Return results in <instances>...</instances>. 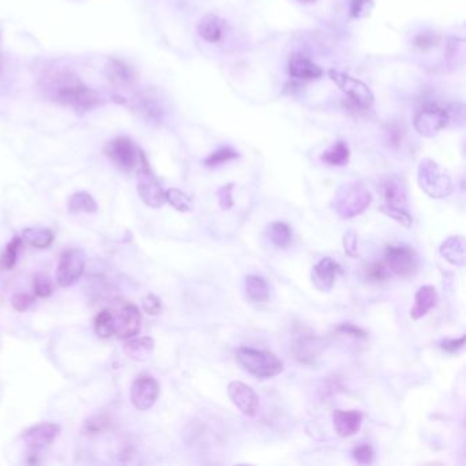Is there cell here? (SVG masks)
I'll list each match as a JSON object with an SVG mask.
<instances>
[{
	"label": "cell",
	"instance_id": "obj_1",
	"mask_svg": "<svg viewBox=\"0 0 466 466\" xmlns=\"http://www.w3.org/2000/svg\"><path fill=\"white\" fill-rule=\"evenodd\" d=\"M47 89L54 102L77 113L91 111L102 103V96L70 71H60L49 77Z\"/></svg>",
	"mask_w": 466,
	"mask_h": 466
},
{
	"label": "cell",
	"instance_id": "obj_2",
	"mask_svg": "<svg viewBox=\"0 0 466 466\" xmlns=\"http://www.w3.org/2000/svg\"><path fill=\"white\" fill-rule=\"evenodd\" d=\"M235 357L246 372L258 379H271L283 372V362L268 350L239 348Z\"/></svg>",
	"mask_w": 466,
	"mask_h": 466
},
{
	"label": "cell",
	"instance_id": "obj_3",
	"mask_svg": "<svg viewBox=\"0 0 466 466\" xmlns=\"http://www.w3.org/2000/svg\"><path fill=\"white\" fill-rule=\"evenodd\" d=\"M372 195L359 184H349L335 193L333 200V208L342 219H353L370 206Z\"/></svg>",
	"mask_w": 466,
	"mask_h": 466
},
{
	"label": "cell",
	"instance_id": "obj_4",
	"mask_svg": "<svg viewBox=\"0 0 466 466\" xmlns=\"http://www.w3.org/2000/svg\"><path fill=\"white\" fill-rule=\"evenodd\" d=\"M419 185L430 197L434 199L447 197L453 192L450 178L435 162L430 159L423 160L419 166Z\"/></svg>",
	"mask_w": 466,
	"mask_h": 466
},
{
	"label": "cell",
	"instance_id": "obj_5",
	"mask_svg": "<svg viewBox=\"0 0 466 466\" xmlns=\"http://www.w3.org/2000/svg\"><path fill=\"white\" fill-rule=\"evenodd\" d=\"M137 190L144 204L151 208H160L166 203L164 190L152 173L144 153H141L140 163L137 166Z\"/></svg>",
	"mask_w": 466,
	"mask_h": 466
},
{
	"label": "cell",
	"instance_id": "obj_6",
	"mask_svg": "<svg viewBox=\"0 0 466 466\" xmlns=\"http://www.w3.org/2000/svg\"><path fill=\"white\" fill-rule=\"evenodd\" d=\"M85 271V254L78 247L63 250L56 268V280L62 287L76 285Z\"/></svg>",
	"mask_w": 466,
	"mask_h": 466
},
{
	"label": "cell",
	"instance_id": "obj_7",
	"mask_svg": "<svg viewBox=\"0 0 466 466\" xmlns=\"http://www.w3.org/2000/svg\"><path fill=\"white\" fill-rule=\"evenodd\" d=\"M290 350L294 358L304 365H313L323 351V344L311 330L305 327H297L291 337Z\"/></svg>",
	"mask_w": 466,
	"mask_h": 466
},
{
	"label": "cell",
	"instance_id": "obj_8",
	"mask_svg": "<svg viewBox=\"0 0 466 466\" xmlns=\"http://www.w3.org/2000/svg\"><path fill=\"white\" fill-rule=\"evenodd\" d=\"M104 153L119 170L129 173L138 166L142 152L129 137H117L106 145Z\"/></svg>",
	"mask_w": 466,
	"mask_h": 466
},
{
	"label": "cell",
	"instance_id": "obj_9",
	"mask_svg": "<svg viewBox=\"0 0 466 466\" xmlns=\"http://www.w3.org/2000/svg\"><path fill=\"white\" fill-rule=\"evenodd\" d=\"M330 77L344 91V93L349 98L350 102L355 107L361 110H368L373 104V95L368 85H365L362 81L335 70L330 71Z\"/></svg>",
	"mask_w": 466,
	"mask_h": 466
},
{
	"label": "cell",
	"instance_id": "obj_10",
	"mask_svg": "<svg viewBox=\"0 0 466 466\" xmlns=\"http://www.w3.org/2000/svg\"><path fill=\"white\" fill-rule=\"evenodd\" d=\"M384 257L390 272H394L398 276L409 278L417 272V257L410 246H387Z\"/></svg>",
	"mask_w": 466,
	"mask_h": 466
},
{
	"label": "cell",
	"instance_id": "obj_11",
	"mask_svg": "<svg viewBox=\"0 0 466 466\" xmlns=\"http://www.w3.org/2000/svg\"><path fill=\"white\" fill-rule=\"evenodd\" d=\"M159 392H160V386L157 380L153 376L141 375L131 384L130 399H131L133 406L137 410L145 412L155 405L159 397Z\"/></svg>",
	"mask_w": 466,
	"mask_h": 466
},
{
	"label": "cell",
	"instance_id": "obj_12",
	"mask_svg": "<svg viewBox=\"0 0 466 466\" xmlns=\"http://www.w3.org/2000/svg\"><path fill=\"white\" fill-rule=\"evenodd\" d=\"M60 434V427L55 423H40L36 425H32L22 434V439L25 445L33 450L40 452L45 447L51 446L55 439Z\"/></svg>",
	"mask_w": 466,
	"mask_h": 466
},
{
	"label": "cell",
	"instance_id": "obj_13",
	"mask_svg": "<svg viewBox=\"0 0 466 466\" xmlns=\"http://www.w3.org/2000/svg\"><path fill=\"white\" fill-rule=\"evenodd\" d=\"M228 394L242 414L247 417H254L257 414L260 399L252 387L242 381H232L229 384Z\"/></svg>",
	"mask_w": 466,
	"mask_h": 466
},
{
	"label": "cell",
	"instance_id": "obj_14",
	"mask_svg": "<svg viewBox=\"0 0 466 466\" xmlns=\"http://www.w3.org/2000/svg\"><path fill=\"white\" fill-rule=\"evenodd\" d=\"M447 111L436 106H430L417 114L414 119V126L420 134L432 137L447 124Z\"/></svg>",
	"mask_w": 466,
	"mask_h": 466
},
{
	"label": "cell",
	"instance_id": "obj_15",
	"mask_svg": "<svg viewBox=\"0 0 466 466\" xmlns=\"http://www.w3.org/2000/svg\"><path fill=\"white\" fill-rule=\"evenodd\" d=\"M338 274H342V267L331 257H324L313 267L312 282L318 290L327 293L334 287Z\"/></svg>",
	"mask_w": 466,
	"mask_h": 466
},
{
	"label": "cell",
	"instance_id": "obj_16",
	"mask_svg": "<svg viewBox=\"0 0 466 466\" xmlns=\"http://www.w3.org/2000/svg\"><path fill=\"white\" fill-rule=\"evenodd\" d=\"M141 329V312L135 305L127 304L115 315V335L122 340L135 337Z\"/></svg>",
	"mask_w": 466,
	"mask_h": 466
},
{
	"label": "cell",
	"instance_id": "obj_17",
	"mask_svg": "<svg viewBox=\"0 0 466 466\" xmlns=\"http://www.w3.org/2000/svg\"><path fill=\"white\" fill-rule=\"evenodd\" d=\"M333 425L338 436L350 438L355 435L362 425V413L358 410H341L333 412Z\"/></svg>",
	"mask_w": 466,
	"mask_h": 466
},
{
	"label": "cell",
	"instance_id": "obj_18",
	"mask_svg": "<svg viewBox=\"0 0 466 466\" xmlns=\"http://www.w3.org/2000/svg\"><path fill=\"white\" fill-rule=\"evenodd\" d=\"M289 74L294 80L312 81L319 80L323 76V70L307 56L296 54L289 60Z\"/></svg>",
	"mask_w": 466,
	"mask_h": 466
},
{
	"label": "cell",
	"instance_id": "obj_19",
	"mask_svg": "<svg viewBox=\"0 0 466 466\" xmlns=\"http://www.w3.org/2000/svg\"><path fill=\"white\" fill-rule=\"evenodd\" d=\"M106 76L114 87L123 89L133 87L137 81V71L134 67L119 59L110 60L106 67Z\"/></svg>",
	"mask_w": 466,
	"mask_h": 466
},
{
	"label": "cell",
	"instance_id": "obj_20",
	"mask_svg": "<svg viewBox=\"0 0 466 466\" xmlns=\"http://www.w3.org/2000/svg\"><path fill=\"white\" fill-rule=\"evenodd\" d=\"M133 110L148 122H159L163 117V109L160 102L151 93L140 92L131 100Z\"/></svg>",
	"mask_w": 466,
	"mask_h": 466
},
{
	"label": "cell",
	"instance_id": "obj_21",
	"mask_svg": "<svg viewBox=\"0 0 466 466\" xmlns=\"http://www.w3.org/2000/svg\"><path fill=\"white\" fill-rule=\"evenodd\" d=\"M197 32L204 41L215 44V43H219L223 38V36L226 33V22L218 15L207 14L199 22Z\"/></svg>",
	"mask_w": 466,
	"mask_h": 466
},
{
	"label": "cell",
	"instance_id": "obj_22",
	"mask_svg": "<svg viewBox=\"0 0 466 466\" xmlns=\"http://www.w3.org/2000/svg\"><path fill=\"white\" fill-rule=\"evenodd\" d=\"M438 304V293L434 286H421L416 293L414 307L410 309V318L419 320L424 318Z\"/></svg>",
	"mask_w": 466,
	"mask_h": 466
},
{
	"label": "cell",
	"instance_id": "obj_23",
	"mask_svg": "<svg viewBox=\"0 0 466 466\" xmlns=\"http://www.w3.org/2000/svg\"><path fill=\"white\" fill-rule=\"evenodd\" d=\"M441 254L453 265H465V239L461 235L447 238L439 249Z\"/></svg>",
	"mask_w": 466,
	"mask_h": 466
},
{
	"label": "cell",
	"instance_id": "obj_24",
	"mask_svg": "<svg viewBox=\"0 0 466 466\" xmlns=\"http://www.w3.org/2000/svg\"><path fill=\"white\" fill-rule=\"evenodd\" d=\"M155 349V341L149 337H140V338H129L126 344L123 345L124 354L134 359V361H142L145 359L152 350Z\"/></svg>",
	"mask_w": 466,
	"mask_h": 466
},
{
	"label": "cell",
	"instance_id": "obj_25",
	"mask_svg": "<svg viewBox=\"0 0 466 466\" xmlns=\"http://www.w3.org/2000/svg\"><path fill=\"white\" fill-rule=\"evenodd\" d=\"M55 235L47 228H27L21 234L23 243H27L37 249H45L52 245Z\"/></svg>",
	"mask_w": 466,
	"mask_h": 466
},
{
	"label": "cell",
	"instance_id": "obj_26",
	"mask_svg": "<svg viewBox=\"0 0 466 466\" xmlns=\"http://www.w3.org/2000/svg\"><path fill=\"white\" fill-rule=\"evenodd\" d=\"M246 297L253 302H267L269 300V289L265 280L256 275H249L245 279Z\"/></svg>",
	"mask_w": 466,
	"mask_h": 466
},
{
	"label": "cell",
	"instance_id": "obj_27",
	"mask_svg": "<svg viewBox=\"0 0 466 466\" xmlns=\"http://www.w3.org/2000/svg\"><path fill=\"white\" fill-rule=\"evenodd\" d=\"M98 203L88 192H77L69 200V212L70 214H95L98 212Z\"/></svg>",
	"mask_w": 466,
	"mask_h": 466
},
{
	"label": "cell",
	"instance_id": "obj_28",
	"mask_svg": "<svg viewBox=\"0 0 466 466\" xmlns=\"http://www.w3.org/2000/svg\"><path fill=\"white\" fill-rule=\"evenodd\" d=\"M383 193H384V200L388 207H399L405 208L406 204V195L402 188V185L395 181V179H388L383 184Z\"/></svg>",
	"mask_w": 466,
	"mask_h": 466
},
{
	"label": "cell",
	"instance_id": "obj_29",
	"mask_svg": "<svg viewBox=\"0 0 466 466\" xmlns=\"http://www.w3.org/2000/svg\"><path fill=\"white\" fill-rule=\"evenodd\" d=\"M267 236L276 247H286L293 239V230L287 223L274 222L267 228Z\"/></svg>",
	"mask_w": 466,
	"mask_h": 466
},
{
	"label": "cell",
	"instance_id": "obj_30",
	"mask_svg": "<svg viewBox=\"0 0 466 466\" xmlns=\"http://www.w3.org/2000/svg\"><path fill=\"white\" fill-rule=\"evenodd\" d=\"M350 157L349 146L344 141L334 142L323 155L322 160L330 166H345Z\"/></svg>",
	"mask_w": 466,
	"mask_h": 466
},
{
	"label": "cell",
	"instance_id": "obj_31",
	"mask_svg": "<svg viewBox=\"0 0 466 466\" xmlns=\"http://www.w3.org/2000/svg\"><path fill=\"white\" fill-rule=\"evenodd\" d=\"M95 330L100 338L115 335V315L111 311H102L95 320Z\"/></svg>",
	"mask_w": 466,
	"mask_h": 466
},
{
	"label": "cell",
	"instance_id": "obj_32",
	"mask_svg": "<svg viewBox=\"0 0 466 466\" xmlns=\"http://www.w3.org/2000/svg\"><path fill=\"white\" fill-rule=\"evenodd\" d=\"M23 242L21 239V236H15L12 238V241L8 242V245L5 246V250L3 252V254L0 256V267L5 271L11 269L18 258V253L22 247Z\"/></svg>",
	"mask_w": 466,
	"mask_h": 466
},
{
	"label": "cell",
	"instance_id": "obj_33",
	"mask_svg": "<svg viewBox=\"0 0 466 466\" xmlns=\"http://www.w3.org/2000/svg\"><path fill=\"white\" fill-rule=\"evenodd\" d=\"M166 201L179 212H188L192 208V200L188 195L178 189H168L164 192Z\"/></svg>",
	"mask_w": 466,
	"mask_h": 466
},
{
	"label": "cell",
	"instance_id": "obj_34",
	"mask_svg": "<svg viewBox=\"0 0 466 466\" xmlns=\"http://www.w3.org/2000/svg\"><path fill=\"white\" fill-rule=\"evenodd\" d=\"M239 155L238 152H235L233 148L230 146H223V148H219L218 151H215L214 153H211L206 160H204V164L210 168H214V167H219L225 163H229L232 160H235L238 159Z\"/></svg>",
	"mask_w": 466,
	"mask_h": 466
},
{
	"label": "cell",
	"instance_id": "obj_35",
	"mask_svg": "<svg viewBox=\"0 0 466 466\" xmlns=\"http://www.w3.org/2000/svg\"><path fill=\"white\" fill-rule=\"evenodd\" d=\"M380 211L392 218L394 221H397L398 223H401L403 228H410L413 223L412 217L409 215V212L405 208H399V207H388V206H381Z\"/></svg>",
	"mask_w": 466,
	"mask_h": 466
},
{
	"label": "cell",
	"instance_id": "obj_36",
	"mask_svg": "<svg viewBox=\"0 0 466 466\" xmlns=\"http://www.w3.org/2000/svg\"><path fill=\"white\" fill-rule=\"evenodd\" d=\"M33 287H34V294L37 297H41V298H47L54 293V283L49 279V276H47L44 274H38L34 278Z\"/></svg>",
	"mask_w": 466,
	"mask_h": 466
},
{
	"label": "cell",
	"instance_id": "obj_37",
	"mask_svg": "<svg viewBox=\"0 0 466 466\" xmlns=\"http://www.w3.org/2000/svg\"><path fill=\"white\" fill-rule=\"evenodd\" d=\"M390 276V269L383 261H376L366 268V278L372 282H384Z\"/></svg>",
	"mask_w": 466,
	"mask_h": 466
},
{
	"label": "cell",
	"instance_id": "obj_38",
	"mask_svg": "<svg viewBox=\"0 0 466 466\" xmlns=\"http://www.w3.org/2000/svg\"><path fill=\"white\" fill-rule=\"evenodd\" d=\"M351 456H353V460L355 463H358L361 465H368V464L373 463L375 452H373L370 445H361V446H357V447L353 449Z\"/></svg>",
	"mask_w": 466,
	"mask_h": 466
},
{
	"label": "cell",
	"instance_id": "obj_39",
	"mask_svg": "<svg viewBox=\"0 0 466 466\" xmlns=\"http://www.w3.org/2000/svg\"><path fill=\"white\" fill-rule=\"evenodd\" d=\"M34 304V297L27 293H15L11 297V305L18 312H26Z\"/></svg>",
	"mask_w": 466,
	"mask_h": 466
},
{
	"label": "cell",
	"instance_id": "obj_40",
	"mask_svg": "<svg viewBox=\"0 0 466 466\" xmlns=\"http://www.w3.org/2000/svg\"><path fill=\"white\" fill-rule=\"evenodd\" d=\"M233 184H229L226 186H222L219 190H218V201H219V206L223 211H229L232 210L234 206V199H233Z\"/></svg>",
	"mask_w": 466,
	"mask_h": 466
},
{
	"label": "cell",
	"instance_id": "obj_41",
	"mask_svg": "<svg viewBox=\"0 0 466 466\" xmlns=\"http://www.w3.org/2000/svg\"><path fill=\"white\" fill-rule=\"evenodd\" d=\"M142 308L149 316H156L162 312V300L155 294H146L142 298Z\"/></svg>",
	"mask_w": 466,
	"mask_h": 466
},
{
	"label": "cell",
	"instance_id": "obj_42",
	"mask_svg": "<svg viewBox=\"0 0 466 466\" xmlns=\"http://www.w3.org/2000/svg\"><path fill=\"white\" fill-rule=\"evenodd\" d=\"M337 333H341L344 335H348L355 340H366L368 337V334L362 329L351 323H342L340 327H337Z\"/></svg>",
	"mask_w": 466,
	"mask_h": 466
},
{
	"label": "cell",
	"instance_id": "obj_43",
	"mask_svg": "<svg viewBox=\"0 0 466 466\" xmlns=\"http://www.w3.org/2000/svg\"><path fill=\"white\" fill-rule=\"evenodd\" d=\"M109 427H110V420H107L103 416L93 417L85 424V428L89 434H100V432L106 431Z\"/></svg>",
	"mask_w": 466,
	"mask_h": 466
},
{
	"label": "cell",
	"instance_id": "obj_44",
	"mask_svg": "<svg viewBox=\"0 0 466 466\" xmlns=\"http://www.w3.org/2000/svg\"><path fill=\"white\" fill-rule=\"evenodd\" d=\"M372 5L370 0H351V7H350V15L354 18L364 16L369 12Z\"/></svg>",
	"mask_w": 466,
	"mask_h": 466
},
{
	"label": "cell",
	"instance_id": "obj_45",
	"mask_svg": "<svg viewBox=\"0 0 466 466\" xmlns=\"http://www.w3.org/2000/svg\"><path fill=\"white\" fill-rule=\"evenodd\" d=\"M436 43H438V38H436V34L434 33H421L414 38V45L423 51H427L435 47Z\"/></svg>",
	"mask_w": 466,
	"mask_h": 466
},
{
	"label": "cell",
	"instance_id": "obj_46",
	"mask_svg": "<svg viewBox=\"0 0 466 466\" xmlns=\"http://www.w3.org/2000/svg\"><path fill=\"white\" fill-rule=\"evenodd\" d=\"M344 247L346 254L350 257L357 256V234L354 232H348L344 236Z\"/></svg>",
	"mask_w": 466,
	"mask_h": 466
},
{
	"label": "cell",
	"instance_id": "obj_47",
	"mask_svg": "<svg viewBox=\"0 0 466 466\" xmlns=\"http://www.w3.org/2000/svg\"><path fill=\"white\" fill-rule=\"evenodd\" d=\"M464 342H465L464 337L458 340H445L443 342H441V348L447 353H457L458 350L464 348Z\"/></svg>",
	"mask_w": 466,
	"mask_h": 466
},
{
	"label": "cell",
	"instance_id": "obj_48",
	"mask_svg": "<svg viewBox=\"0 0 466 466\" xmlns=\"http://www.w3.org/2000/svg\"><path fill=\"white\" fill-rule=\"evenodd\" d=\"M300 3H313V1H316V0H298Z\"/></svg>",
	"mask_w": 466,
	"mask_h": 466
}]
</instances>
